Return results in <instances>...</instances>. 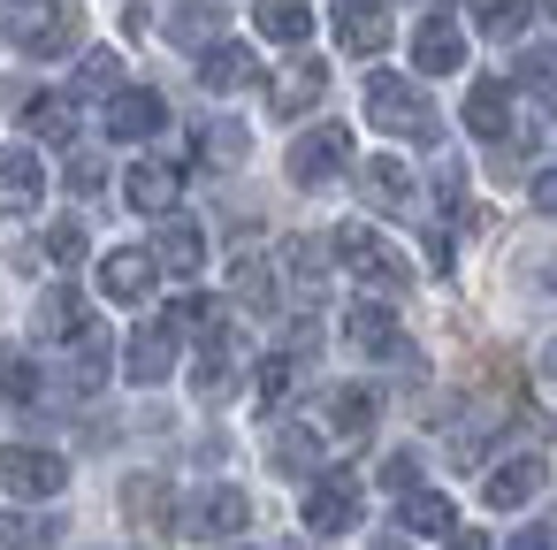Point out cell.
I'll use <instances>...</instances> for the list:
<instances>
[{
    "label": "cell",
    "mask_w": 557,
    "mask_h": 550,
    "mask_svg": "<svg viewBox=\"0 0 557 550\" xmlns=\"http://www.w3.org/2000/svg\"><path fill=\"white\" fill-rule=\"evenodd\" d=\"M374 413H382V405H374V390H359V382L329 398V428H336V436H351V443L374 428Z\"/></svg>",
    "instance_id": "27"
},
{
    "label": "cell",
    "mask_w": 557,
    "mask_h": 550,
    "mask_svg": "<svg viewBox=\"0 0 557 550\" xmlns=\"http://www.w3.org/2000/svg\"><path fill=\"white\" fill-rule=\"evenodd\" d=\"M62 520H0V542H54Z\"/></svg>",
    "instance_id": "39"
},
{
    "label": "cell",
    "mask_w": 557,
    "mask_h": 550,
    "mask_svg": "<svg viewBox=\"0 0 557 550\" xmlns=\"http://www.w3.org/2000/svg\"><path fill=\"white\" fill-rule=\"evenodd\" d=\"M359 527V481L351 474H313L306 489V535H351Z\"/></svg>",
    "instance_id": "4"
},
{
    "label": "cell",
    "mask_w": 557,
    "mask_h": 550,
    "mask_svg": "<svg viewBox=\"0 0 557 550\" xmlns=\"http://www.w3.org/2000/svg\"><path fill=\"white\" fill-rule=\"evenodd\" d=\"M176 192H184V176H176L169 161H138V169L123 176V199H131L138 215H169V207H176Z\"/></svg>",
    "instance_id": "18"
},
{
    "label": "cell",
    "mask_w": 557,
    "mask_h": 550,
    "mask_svg": "<svg viewBox=\"0 0 557 550\" xmlns=\"http://www.w3.org/2000/svg\"><path fill=\"white\" fill-rule=\"evenodd\" d=\"M290 276H298V291H321V253L313 245H290Z\"/></svg>",
    "instance_id": "41"
},
{
    "label": "cell",
    "mask_w": 557,
    "mask_h": 550,
    "mask_svg": "<svg viewBox=\"0 0 557 550\" xmlns=\"http://www.w3.org/2000/svg\"><path fill=\"white\" fill-rule=\"evenodd\" d=\"M534 207H542V215H557V169H542V176H534Z\"/></svg>",
    "instance_id": "42"
},
{
    "label": "cell",
    "mask_w": 557,
    "mask_h": 550,
    "mask_svg": "<svg viewBox=\"0 0 557 550\" xmlns=\"http://www.w3.org/2000/svg\"><path fill=\"white\" fill-rule=\"evenodd\" d=\"M115 85H123V62H115V54H108V47H100V54H85V62H77V93H115Z\"/></svg>",
    "instance_id": "34"
},
{
    "label": "cell",
    "mask_w": 557,
    "mask_h": 550,
    "mask_svg": "<svg viewBox=\"0 0 557 550\" xmlns=\"http://www.w3.org/2000/svg\"><path fill=\"white\" fill-rule=\"evenodd\" d=\"M466 16H473L481 32H496V39H511V32L527 24V0H466Z\"/></svg>",
    "instance_id": "32"
},
{
    "label": "cell",
    "mask_w": 557,
    "mask_h": 550,
    "mask_svg": "<svg viewBox=\"0 0 557 550\" xmlns=\"http://www.w3.org/2000/svg\"><path fill=\"white\" fill-rule=\"evenodd\" d=\"M123 504L146 520V527H169V481H153V474H138V481H123Z\"/></svg>",
    "instance_id": "31"
},
{
    "label": "cell",
    "mask_w": 557,
    "mask_h": 550,
    "mask_svg": "<svg viewBox=\"0 0 557 550\" xmlns=\"http://www.w3.org/2000/svg\"><path fill=\"white\" fill-rule=\"evenodd\" d=\"M542 481H549V459H542V451H519V459H504V466L481 481V504H488V512H519L527 497H542Z\"/></svg>",
    "instance_id": "9"
},
{
    "label": "cell",
    "mask_w": 557,
    "mask_h": 550,
    "mask_svg": "<svg viewBox=\"0 0 557 550\" xmlns=\"http://www.w3.org/2000/svg\"><path fill=\"white\" fill-rule=\"evenodd\" d=\"M336 47L344 54H382L389 47V16H382V0H336Z\"/></svg>",
    "instance_id": "14"
},
{
    "label": "cell",
    "mask_w": 557,
    "mask_h": 550,
    "mask_svg": "<svg viewBox=\"0 0 557 550\" xmlns=\"http://www.w3.org/2000/svg\"><path fill=\"white\" fill-rule=\"evenodd\" d=\"M47 199V161H39V146H0V215H32Z\"/></svg>",
    "instance_id": "5"
},
{
    "label": "cell",
    "mask_w": 557,
    "mask_h": 550,
    "mask_svg": "<svg viewBox=\"0 0 557 550\" xmlns=\"http://www.w3.org/2000/svg\"><path fill=\"white\" fill-rule=\"evenodd\" d=\"M268 459H275V474H290V481H298V474H321V436H313V428H283Z\"/></svg>",
    "instance_id": "28"
},
{
    "label": "cell",
    "mask_w": 557,
    "mask_h": 550,
    "mask_svg": "<svg viewBox=\"0 0 557 550\" xmlns=\"http://www.w3.org/2000/svg\"><path fill=\"white\" fill-rule=\"evenodd\" d=\"M222 24H230L222 0H176V9H169V39H176V47H214Z\"/></svg>",
    "instance_id": "22"
},
{
    "label": "cell",
    "mask_w": 557,
    "mask_h": 550,
    "mask_svg": "<svg viewBox=\"0 0 557 550\" xmlns=\"http://www.w3.org/2000/svg\"><path fill=\"white\" fill-rule=\"evenodd\" d=\"M367 123L389 131V138H435V108L405 77H367Z\"/></svg>",
    "instance_id": "2"
},
{
    "label": "cell",
    "mask_w": 557,
    "mask_h": 550,
    "mask_svg": "<svg viewBox=\"0 0 557 550\" xmlns=\"http://www.w3.org/2000/svg\"><path fill=\"white\" fill-rule=\"evenodd\" d=\"M199 85L207 93H245V85H260V62H252V47H237V39H214V47H199Z\"/></svg>",
    "instance_id": "12"
},
{
    "label": "cell",
    "mask_w": 557,
    "mask_h": 550,
    "mask_svg": "<svg viewBox=\"0 0 557 550\" xmlns=\"http://www.w3.org/2000/svg\"><path fill=\"white\" fill-rule=\"evenodd\" d=\"M405 535L450 542V535H458V504H450V497H435V489H405Z\"/></svg>",
    "instance_id": "21"
},
{
    "label": "cell",
    "mask_w": 557,
    "mask_h": 550,
    "mask_svg": "<svg viewBox=\"0 0 557 550\" xmlns=\"http://www.w3.org/2000/svg\"><path fill=\"white\" fill-rule=\"evenodd\" d=\"M161 123H169L161 93H146V85H115V93H108V138H115V146H138V138H153Z\"/></svg>",
    "instance_id": "7"
},
{
    "label": "cell",
    "mask_w": 557,
    "mask_h": 550,
    "mask_svg": "<svg viewBox=\"0 0 557 550\" xmlns=\"http://www.w3.org/2000/svg\"><path fill=\"white\" fill-rule=\"evenodd\" d=\"M466 131H473V138H488V146H496V138H504V131H511V93H504V85H488V77H481V85H473V93H466Z\"/></svg>",
    "instance_id": "24"
},
{
    "label": "cell",
    "mask_w": 557,
    "mask_h": 550,
    "mask_svg": "<svg viewBox=\"0 0 557 550\" xmlns=\"http://www.w3.org/2000/svg\"><path fill=\"white\" fill-rule=\"evenodd\" d=\"M24 131H32L39 146H70V138H77V100H70V93L32 100V108H24Z\"/></svg>",
    "instance_id": "25"
},
{
    "label": "cell",
    "mask_w": 557,
    "mask_h": 550,
    "mask_svg": "<svg viewBox=\"0 0 557 550\" xmlns=\"http://www.w3.org/2000/svg\"><path fill=\"white\" fill-rule=\"evenodd\" d=\"M412 70H420V77H450V70H466V32L443 24V16H428V24L412 32Z\"/></svg>",
    "instance_id": "15"
},
{
    "label": "cell",
    "mask_w": 557,
    "mask_h": 550,
    "mask_svg": "<svg viewBox=\"0 0 557 550\" xmlns=\"http://www.w3.org/2000/svg\"><path fill=\"white\" fill-rule=\"evenodd\" d=\"M70 184H77V192H100V184H108V161H100V154H77V161H70Z\"/></svg>",
    "instance_id": "40"
},
{
    "label": "cell",
    "mask_w": 557,
    "mask_h": 550,
    "mask_svg": "<svg viewBox=\"0 0 557 550\" xmlns=\"http://www.w3.org/2000/svg\"><path fill=\"white\" fill-rule=\"evenodd\" d=\"M542 9H549V16H557V0H542Z\"/></svg>",
    "instance_id": "43"
},
{
    "label": "cell",
    "mask_w": 557,
    "mask_h": 550,
    "mask_svg": "<svg viewBox=\"0 0 557 550\" xmlns=\"http://www.w3.org/2000/svg\"><path fill=\"white\" fill-rule=\"evenodd\" d=\"M519 77H527L542 100H557V47H527V54H519Z\"/></svg>",
    "instance_id": "36"
},
{
    "label": "cell",
    "mask_w": 557,
    "mask_h": 550,
    "mask_svg": "<svg viewBox=\"0 0 557 550\" xmlns=\"http://www.w3.org/2000/svg\"><path fill=\"white\" fill-rule=\"evenodd\" d=\"M382 489H397V497L420 489V459H412V451H389V459H382Z\"/></svg>",
    "instance_id": "38"
},
{
    "label": "cell",
    "mask_w": 557,
    "mask_h": 550,
    "mask_svg": "<svg viewBox=\"0 0 557 550\" xmlns=\"http://www.w3.org/2000/svg\"><path fill=\"white\" fill-rule=\"evenodd\" d=\"M0 398H9V405H32L39 398V367L24 352H0Z\"/></svg>",
    "instance_id": "33"
},
{
    "label": "cell",
    "mask_w": 557,
    "mask_h": 550,
    "mask_svg": "<svg viewBox=\"0 0 557 550\" xmlns=\"http://www.w3.org/2000/svg\"><path fill=\"white\" fill-rule=\"evenodd\" d=\"M153 260H161V276L191 283V276L207 268V237H199V222H161V237H153Z\"/></svg>",
    "instance_id": "17"
},
{
    "label": "cell",
    "mask_w": 557,
    "mask_h": 550,
    "mask_svg": "<svg viewBox=\"0 0 557 550\" xmlns=\"http://www.w3.org/2000/svg\"><path fill=\"white\" fill-rule=\"evenodd\" d=\"M32 329H39L47 344H77V337H85V291H70V283H54V291L39 298V314H32Z\"/></svg>",
    "instance_id": "19"
},
{
    "label": "cell",
    "mask_w": 557,
    "mask_h": 550,
    "mask_svg": "<svg viewBox=\"0 0 557 550\" xmlns=\"http://www.w3.org/2000/svg\"><path fill=\"white\" fill-rule=\"evenodd\" d=\"M245 520H252V504H245V489H207V504H199V535H245Z\"/></svg>",
    "instance_id": "26"
},
{
    "label": "cell",
    "mask_w": 557,
    "mask_h": 550,
    "mask_svg": "<svg viewBox=\"0 0 557 550\" xmlns=\"http://www.w3.org/2000/svg\"><path fill=\"white\" fill-rule=\"evenodd\" d=\"M252 24H260V39H275V47H306V39H313V9H306V0H260Z\"/></svg>",
    "instance_id": "23"
},
{
    "label": "cell",
    "mask_w": 557,
    "mask_h": 550,
    "mask_svg": "<svg viewBox=\"0 0 557 550\" xmlns=\"http://www.w3.org/2000/svg\"><path fill=\"white\" fill-rule=\"evenodd\" d=\"M230 283H237L245 306H275V283H268V260H260V253H237V260H230Z\"/></svg>",
    "instance_id": "30"
},
{
    "label": "cell",
    "mask_w": 557,
    "mask_h": 550,
    "mask_svg": "<svg viewBox=\"0 0 557 550\" xmlns=\"http://www.w3.org/2000/svg\"><path fill=\"white\" fill-rule=\"evenodd\" d=\"M199 146H207V161H214V169H237V161L252 154L245 123H207V131H199Z\"/></svg>",
    "instance_id": "29"
},
{
    "label": "cell",
    "mask_w": 557,
    "mask_h": 550,
    "mask_svg": "<svg viewBox=\"0 0 557 550\" xmlns=\"http://www.w3.org/2000/svg\"><path fill=\"white\" fill-rule=\"evenodd\" d=\"M153 276H161V260H153V253H138V245H115V253L100 260V298H115V306H138V298L153 291Z\"/></svg>",
    "instance_id": "10"
},
{
    "label": "cell",
    "mask_w": 557,
    "mask_h": 550,
    "mask_svg": "<svg viewBox=\"0 0 557 550\" xmlns=\"http://www.w3.org/2000/svg\"><path fill=\"white\" fill-rule=\"evenodd\" d=\"M47 260H62V268L85 260V230H77V222H54V230H47Z\"/></svg>",
    "instance_id": "37"
},
{
    "label": "cell",
    "mask_w": 557,
    "mask_h": 550,
    "mask_svg": "<svg viewBox=\"0 0 557 550\" xmlns=\"http://www.w3.org/2000/svg\"><path fill=\"white\" fill-rule=\"evenodd\" d=\"M123 375H131L138 390H153V382H169V375H176V329H169V321H153V329H138V337H131V352H123Z\"/></svg>",
    "instance_id": "13"
},
{
    "label": "cell",
    "mask_w": 557,
    "mask_h": 550,
    "mask_svg": "<svg viewBox=\"0 0 557 550\" xmlns=\"http://www.w3.org/2000/svg\"><path fill=\"white\" fill-rule=\"evenodd\" d=\"M77 39H85V16L77 9H39L24 32H16V47L32 54V62H54V54H77Z\"/></svg>",
    "instance_id": "11"
},
{
    "label": "cell",
    "mask_w": 557,
    "mask_h": 550,
    "mask_svg": "<svg viewBox=\"0 0 557 550\" xmlns=\"http://www.w3.org/2000/svg\"><path fill=\"white\" fill-rule=\"evenodd\" d=\"M321 93H329V70H321V62H290V70L275 77V93H268V108H275L283 123H298L306 108H321Z\"/></svg>",
    "instance_id": "16"
},
{
    "label": "cell",
    "mask_w": 557,
    "mask_h": 550,
    "mask_svg": "<svg viewBox=\"0 0 557 550\" xmlns=\"http://www.w3.org/2000/svg\"><path fill=\"white\" fill-rule=\"evenodd\" d=\"M252 398H260L268 413L290 398V359H283V352H275V359H260V375H252Z\"/></svg>",
    "instance_id": "35"
},
{
    "label": "cell",
    "mask_w": 557,
    "mask_h": 550,
    "mask_svg": "<svg viewBox=\"0 0 557 550\" xmlns=\"http://www.w3.org/2000/svg\"><path fill=\"white\" fill-rule=\"evenodd\" d=\"M344 344H351V352H367V359H412V344L397 337V314H389V306H374V298H359V306L344 314Z\"/></svg>",
    "instance_id": "8"
},
{
    "label": "cell",
    "mask_w": 557,
    "mask_h": 550,
    "mask_svg": "<svg viewBox=\"0 0 557 550\" xmlns=\"http://www.w3.org/2000/svg\"><path fill=\"white\" fill-rule=\"evenodd\" d=\"M62 481H70L62 451H39V443H9V451H0V489H9V497H54Z\"/></svg>",
    "instance_id": "3"
},
{
    "label": "cell",
    "mask_w": 557,
    "mask_h": 550,
    "mask_svg": "<svg viewBox=\"0 0 557 550\" xmlns=\"http://www.w3.org/2000/svg\"><path fill=\"white\" fill-rule=\"evenodd\" d=\"M344 161H351V131L321 123V131H306L290 146V184H329V176H344Z\"/></svg>",
    "instance_id": "6"
},
{
    "label": "cell",
    "mask_w": 557,
    "mask_h": 550,
    "mask_svg": "<svg viewBox=\"0 0 557 550\" xmlns=\"http://www.w3.org/2000/svg\"><path fill=\"white\" fill-rule=\"evenodd\" d=\"M329 253L351 268V283H367V291H382V298L412 283V260H405V253H397L374 222H344V230L329 237Z\"/></svg>",
    "instance_id": "1"
},
{
    "label": "cell",
    "mask_w": 557,
    "mask_h": 550,
    "mask_svg": "<svg viewBox=\"0 0 557 550\" xmlns=\"http://www.w3.org/2000/svg\"><path fill=\"white\" fill-rule=\"evenodd\" d=\"M359 184H367L374 207H389V215H420V184L405 176V161H367Z\"/></svg>",
    "instance_id": "20"
}]
</instances>
